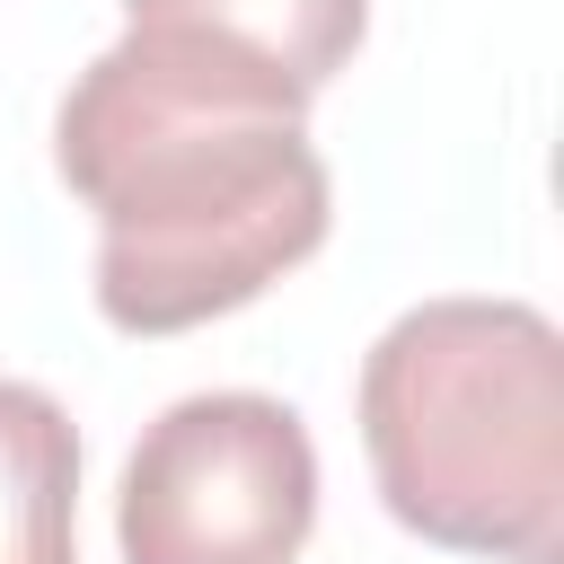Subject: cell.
<instances>
[{
  "label": "cell",
  "mask_w": 564,
  "mask_h": 564,
  "mask_svg": "<svg viewBox=\"0 0 564 564\" xmlns=\"http://www.w3.org/2000/svg\"><path fill=\"white\" fill-rule=\"evenodd\" d=\"M0 564H79V432L35 379H0Z\"/></svg>",
  "instance_id": "cell-5"
},
{
  "label": "cell",
  "mask_w": 564,
  "mask_h": 564,
  "mask_svg": "<svg viewBox=\"0 0 564 564\" xmlns=\"http://www.w3.org/2000/svg\"><path fill=\"white\" fill-rule=\"evenodd\" d=\"M53 167L97 212V317L185 335L326 247L308 97L176 26H123L53 106Z\"/></svg>",
  "instance_id": "cell-1"
},
{
  "label": "cell",
  "mask_w": 564,
  "mask_h": 564,
  "mask_svg": "<svg viewBox=\"0 0 564 564\" xmlns=\"http://www.w3.org/2000/svg\"><path fill=\"white\" fill-rule=\"evenodd\" d=\"M361 449L397 529L564 564V335L529 300H414L361 352Z\"/></svg>",
  "instance_id": "cell-2"
},
{
  "label": "cell",
  "mask_w": 564,
  "mask_h": 564,
  "mask_svg": "<svg viewBox=\"0 0 564 564\" xmlns=\"http://www.w3.org/2000/svg\"><path fill=\"white\" fill-rule=\"evenodd\" d=\"M123 26H176L238 62H264L300 97H317L370 35V0H123Z\"/></svg>",
  "instance_id": "cell-4"
},
{
  "label": "cell",
  "mask_w": 564,
  "mask_h": 564,
  "mask_svg": "<svg viewBox=\"0 0 564 564\" xmlns=\"http://www.w3.org/2000/svg\"><path fill=\"white\" fill-rule=\"evenodd\" d=\"M317 529V441L264 388L176 397L123 458V564H291Z\"/></svg>",
  "instance_id": "cell-3"
}]
</instances>
